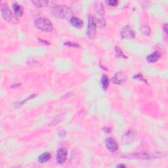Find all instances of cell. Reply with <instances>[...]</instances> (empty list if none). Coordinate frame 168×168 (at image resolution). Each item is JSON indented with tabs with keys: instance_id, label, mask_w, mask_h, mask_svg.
<instances>
[{
	"instance_id": "obj_1",
	"label": "cell",
	"mask_w": 168,
	"mask_h": 168,
	"mask_svg": "<svg viewBox=\"0 0 168 168\" xmlns=\"http://www.w3.org/2000/svg\"><path fill=\"white\" fill-rule=\"evenodd\" d=\"M52 13L56 17L62 19H71L74 16L72 10L67 5H58L52 9Z\"/></svg>"
},
{
	"instance_id": "obj_2",
	"label": "cell",
	"mask_w": 168,
	"mask_h": 168,
	"mask_svg": "<svg viewBox=\"0 0 168 168\" xmlns=\"http://www.w3.org/2000/svg\"><path fill=\"white\" fill-rule=\"evenodd\" d=\"M35 26L41 30L50 32L53 30V24L50 20L46 18H38L35 21Z\"/></svg>"
},
{
	"instance_id": "obj_3",
	"label": "cell",
	"mask_w": 168,
	"mask_h": 168,
	"mask_svg": "<svg viewBox=\"0 0 168 168\" xmlns=\"http://www.w3.org/2000/svg\"><path fill=\"white\" fill-rule=\"evenodd\" d=\"M162 156L159 152H143L137 154H129L126 155L125 157H127V158H132V159H142V160H149L152 158H156Z\"/></svg>"
},
{
	"instance_id": "obj_4",
	"label": "cell",
	"mask_w": 168,
	"mask_h": 168,
	"mask_svg": "<svg viewBox=\"0 0 168 168\" xmlns=\"http://www.w3.org/2000/svg\"><path fill=\"white\" fill-rule=\"evenodd\" d=\"M1 15L2 17L6 20L7 21L10 22L16 23L18 22V18L16 16H15L13 14L11 10L8 7L7 4L3 3L1 6Z\"/></svg>"
},
{
	"instance_id": "obj_5",
	"label": "cell",
	"mask_w": 168,
	"mask_h": 168,
	"mask_svg": "<svg viewBox=\"0 0 168 168\" xmlns=\"http://www.w3.org/2000/svg\"><path fill=\"white\" fill-rule=\"evenodd\" d=\"M97 24L93 17L90 16L88 18V26L87 29V35L90 39H93L96 34Z\"/></svg>"
},
{
	"instance_id": "obj_6",
	"label": "cell",
	"mask_w": 168,
	"mask_h": 168,
	"mask_svg": "<svg viewBox=\"0 0 168 168\" xmlns=\"http://www.w3.org/2000/svg\"><path fill=\"white\" fill-rule=\"evenodd\" d=\"M137 137L136 131L133 130H128L127 132L125 133L122 138H121V141L124 144H130L132 143Z\"/></svg>"
},
{
	"instance_id": "obj_7",
	"label": "cell",
	"mask_w": 168,
	"mask_h": 168,
	"mask_svg": "<svg viewBox=\"0 0 168 168\" xmlns=\"http://www.w3.org/2000/svg\"><path fill=\"white\" fill-rule=\"evenodd\" d=\"M68 151L66 148L62 147L58 149L57 153V162L58 164H63L67 158Z\"/></svg>"
},
{
	"instance_id": "obj_8",
	"label": "cell",
	"mask_w": 168,
	"mask_h": 168,
	"mask_svg": "<svg viewBox=\"0 0 168 168\" xmlns=\"http://www.w3.org/2000/svg\"><path fill=\"white\" fill-rule=\"evenodd\" d=\"M126 80V75L123 72H117L112 78V82L116 85L122 84Z\"/></svg>"
},
{
	"instance_id": "obj_9",
	"label": "cell",
	"mask_w": 168,
	"mask_h": 168,
	"mask_svg": "<svg viewBox=\"0 0 168 168\" xmlns=\"http://www.w3.org/2000/svg\"><path fill=\"white\" fill-rule=\"evenodd\" d=\"M107 149L111 152H115L118 149V144L115 140L112 138H108L105 141Z\"/></svg>"
},
{
	"instance_id": "obj_10",
	"label": "cell",
	"mask_w": 168,
	"mask_h": 168,
	"mask_svg": "<svg viewBox=\"0 0 168 168\" xmlns=\"http://www.w3.org/2000/svg\"><path fill=\"white\" fill-rule=\"evenodd\" d=\"M121 36L122 38L126 39H131L135 37V32L131 30L129 26H126L124 27L121 31Z\"/></svg>"
},
{
	"instance_id": "obj_11",
	"label": "cell",
	"mask_w": 168,
	"mask_h": 168,
	"mask_svg": "<svg viewBox=\"0 0 168 168\" xmlns=\"http://www.w3.org/2000/svg\"><path fill=\"white\" fill-rule=\"evenodd\" d=\"M161 57V54L159 51L154 52L152 54H150L147 57V61L150 63H154L156 62Z\"/></svg>"
},
{
	"instance_id": "obj_12",
	"label": "cell",
	"mask_w": 168,
	"mask_h": 168,
	"mask_svg": "<svg viewBox=\"0 0 168 168\" xmlns=\"http://www.w3.org/2000/svg\"><path fill=\"white\" fill-rule=\"evenodd\" d=\"M13 9L15 13V15L17 17H21L22 16L23 13H24V9H23L22 6L19 5L18 3H14L13 5Z\"/></svg>"
},
{
	"instance_id": "obj_13",
	"label": "cell",
	"mask_w": 168,
	"mask_h": 168,
	"mask_svg": "<svg viewBox=\"0 0 168 168\" xmlns=\"http://www.w3.org/2000/svg\"><path fill=\"white\" fill-rule=\"evenodd\" d=\"M71 24L76 28H81L83 26V21L80 19L73 16L70 19Z\"/></svg>"
},
{
	"instance_id": "obj_14",
	"label": "cell",
	"mask_w": 168,
	"mask_h": 168,
	"mask_svg": "<svg viewBox=\"0 0 168 168\" xmlns=\"http://www.w3.org/2000/svg\"><path fill=\"white\" fill-rule=\"evenodd\" d=\"M94 8H95V11H96V13L98 15H99L101 16H103L104 15V8H103V4H102L101 2H97L96 3H95Z\"/></svg>"
},
{
	"instance_id": "obj_15",
	"label": "cell",
	"mask_w": 168,
	"mask_h": 168,
	"mask_svg": "<svg viewBox=\"0 0 168 168\" xmlns=\"http://www.w3.org/2000/svg\"><path fill=\"white\" fill-rule=\"evenodd\" d=\"M51 154L49 152L44 153L41 155H40L38 158V162L40 164H44L46 162H47L51 158Z\"/></svg>"
},
{
	"instance_id": "obj_16",
	"label": "cell",
	"mask_w": 168,
	"mask_h": 168,
	"mask_svg": "<svg viewBox=\"0 0 168 168\" xmlns=\"http://www.w3.org/2000/svg\"><path fill=\"white\" fill-rule=\"evenodd\" d=\"M101 84L104 90H106L109 85V78L107 75H103L101 78Z\"/></svg>"
},
{
	"instance_id": "obj_17",
	"label": "cell",
	"mask_w": 168,
	"mask_h": 168,
	"mask_svg": "<svg viewBox=\"0 0 168 168\" xmlns=\"http://www.w3.org/2000/svg\"><path fill=\"white\" fill-rule=\"evenodd\" d=\"M63 117H64L63 114L58 115V116H57L53 120L51 121V123L49 124V126H55V125H57V124H58L59 122H61V121L62 120V119H63Z\"/></svg>"
},
{
	"instance_id": "obj_18",
	"label": "cell",
	"mask_w": 168,
	"mask_h": 168,
	"mask_svg": "<svg viewBox=\"0 0 168 168\" xmlns=\"http://www.w3.org/2000/svg\"><path fill=\"white\" fill-rule=\"evenodd\" d=\"M32 3L38 7H43L48 5L47 1H39V0H36V1H32Z\"/></svg>"
},
{
	"instance_id": "obj_19",
	"label": "cell",
	"mask_w": 168,
	"mask_h": 168,
	"mask_svg": "<svg viewBox=\"0 0 168 168\" xmlns=\"http://www.w3.org/2000/svg\"><path fill=\"white\" fill-rule=\"evenodd\" d=\"M140 30L143 34H144V36H149L151 32L150 29L148 26H143L142 27L140 28Z\"/></svg>"
},
{
	"instance_id": "obj_20",
	"label": "cell",
	"mask_w": 168,
	"mask_h": 168,
	"mask_svg": "<svg viewBox=\"0 0 168 168\" xmlns=\"http://www.w3.org/2000/svg\"><path fill=\"white\" fill-rule=\"evenodd\" d=\"M115 51L118 57H123L124 58H127V57L124 55V53L121 51V49L118 47H115Z\"/></svg>"
},
{
	"instance_id": "obj_21",
	"label": "cell",
	"mask_w": 168,
	"mask_h": 168,
	"mask_svg": "<svg viewBox=\"0 0 168 168\" xmlns=\"http://www.w3.org/2000/svg\"><path fill=\"white\" fill-rule=\"evenodd\" d=\"M65 45H67V46H68V47H76V48H78L79 47H80V45H79L78 44H75V43H72L71 41H67V42H66L65 44H64Z\"/></svg>"
},
{
	"instance_id": "obj_22",
	"label": "cell",
	"mask_w": 168,
	"mask_h": 168,
	"mask_svg": "<svg viewBox=\"0 0 168 168\" xmlns=\"http://www.w3.org/2000/svg\"><path fill=\"white\" fill-rule=\"evenodd\" d=\"M107 4L110 6H117L118 4V1H116V0H108L107 1Z\"/></svg>"
},
{
	"instance_id": "obj_23",
	"label": "cell",
	"mask_w": 168,
	"mask_h": 168,
	"mask_svg": "<svg viewBox=\"0 0 168 168\" xmlns=\"http://www.w3.org/2000/svg\"><path fill=\"white\" fill-rule=\"evenodd\" d=\"M133 78H135V79H137V80H141V81H144V82H147V80L143 78V75H141V74H138L137 75H134Z\"/></svg>"
},
{
	"instance_id": "obj_24",
	"label": "cell",
	"mask_w": 168,
	"mask_h": 168,
	"mask_svg": "<svg viewBox=\"0 0 168 168\" xmlns=\"http://www.w3.org/2000/svg\"><path fill=\"white\" fill-rule=\"evenodd\" d=\"M167 24H166L165 26H164V30H165V32L166 33V34H167Z\"/></svg>"
},
{
	"instance_id": "obj_25",
	"label": "cell",
	"mask_w": 168,
	"mask_h": 168,
	"mask_svg": "<svg viewBox=\"0 0 168 168\" xmlns=\"http://www.w3.org/2000/svg\"><path fill=\"white\" fill-rule=\"evenodd\" d=\"M118 167H126V166H124V165H118Z\"/></svg>"
}]
</instances>
